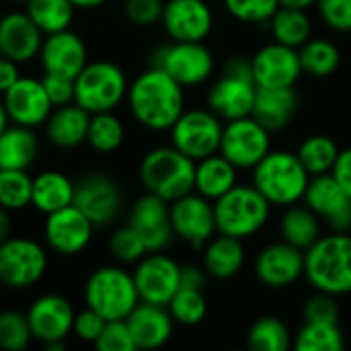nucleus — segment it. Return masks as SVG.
I'll use <instances>...</instances> for the list:
<instances>
[{"mask_svg":"<svg viewBox=\"0 0 351 351\" xmlns=\"http://www.w3.org/2000/svg\"><path fill=\"white\" fill-rule=\"evenodd\" d=\"M37 58L41 62L43 72L62 74L70 78H76L80 70L88 64V51L82 37L70 29L45 35Z\"/></svg>","mask_w":351,"mask_h":351,"instance_id":"obj_24","label":"nucleus"},{"mask_svg":"<svg viewBox=\"0 0 351 351\" xmlns=\"http://www.w3.org/2000/svg\"><path fill=\"white\" fill-rule=\"evenodd\" d=\"M267 27L274 41L296 49L313 37V21L308 16V10L302 8L280 6L276 14L269 19Z\"/></svg>","mask_w":351,"mask_h":351,"instance_id":"obj_35","label":"nucleus"},{"mask_svg":"<svg viewBox=\"0 0 351 351\" xmlns=\"http://www.w3.org/2000/svg\"><path fill=\"white\" fill-rule=\"evenodd\" d=\"M88 123L90 113L78 103H68L62 107H53L51 115L45 121V134L56 148H76L86 142Z\"/></svg>","mask_w":351,"mask_h":351,"instance_id":"obj_28","label":"nucleus"},{"mask_svg":"<svg viewBox=\"0 0 351 351\" xmlns=\"http://www.w3.org/2000/svg\"><path fill=\"white\" fill-rule=\"evenodd\" d=\"M323 228V220L304 202L282 208V216L278 222V232L282 241L306 251L325 234Z\"/></svg>","mask_w":351,"mask_h":351,"instance_id":"obj_30","label":"nucleus"},{"mask_svg":"<svg viewBox=\"0 0 351 351\" xmlns=\"http://www.w3.org/2000/svg\"><path fill=\"white\" fill-rule=\"evenodd\" d=\"M339 152H341L339 144L335 142V138L327 134H313L304 138L296 148V154L311 177L331 173Z\"/></svg>","mask_w":351,"mask_h":351,"instance_id":"obj_36","label":"nucleus"},{"mask_svg":"<svg viewBox=\"0 0 351 351\" xmlns=\"http://www.w3.org/2000/svg\"><path fill=\"white\" fill-rule=\"evenodd\" d=\"M95 232V224L72 204L53 214L45 216L43 237L47 247L64 257H74L82 253Z\"/></svg>","mask_w":351,"mask_h":351,"instance_id":"obj_19","label":"nucleus"},{"mask_svg":"<svg viewBox=\"0 0 351 351\" xmlns=\"http://www.w3.org/2000/svg\"><path fill=\"white\" fill-rule=\"evenodd\" d=\"M280 6H290V8L311 10L313 6H317V0H280Z\"/></svg>","mask_w":351,"mask_h":351,"instance_id":"obj_56","label":"nucleus"},{"mask_svg":"<svg viewBox=\"0 0 351 351\" xmlns=\"http://www.w3.org/2000/svg\"><path fill=\"white\" fill-rule=\"evenodd\" d=\"M76 6L72 0H27L25 12L41 29L43 35H51L70 29Z\"/></svg>","mask_w":351,"mask_h":351,"instance_id":"obj_38","label":"nucleus"},{"mask_svg":"<svg viewBox=\"0 0 351 351\" xmlns=\"http://www.w3.org/2000/svg\"><path fill=\"white\" fill-rule=\"evenodd\" d=\"M8 123H10V119H8V113H6L4 103H2V99H0V134L8 128Z\"/></svg>","mask_w":351,"mask_h":351,"instance_id":"obj_58","label":"nucleus"},{"mask_svg":"<svg viewBox=\"0 0 351 351\" xmlns=\"http://www.w3.org/2000/svg\"><path fill=\"white\" fill-rule=\"evenodd\" d=\"M239 173L241 171L220 152L206 156L195 162L193 191L208 197L210 202H216L239 183Z\"/></svg>","mask_w":351,"mask_h":351,"instance_id":"obj_31","label":"nucleus"},{"mask_svg":"<svg viewBox=\"0 0 351 351\" xmlns=\"http://www.w3.org/2000/svg\"><path fill=\"white\" fill-rule=\"evenodd\" d=\"M302 74L311 78H329L341 66V49L327 37H311L298 47Z\"/></svg>","mask_w":351,"mask_h":351,"instance_id":"obj_34","label":"nucleus"},{"mask_svg":"<svg viewBox=\"0 0 351 351\" xmlns=\"http://www.w3.org/2000/svg\"><path fill=\"white\" fill-rule=\"evenodd\" d=\"M294 351H343L346 333L339 323H302L294 333Z\"/></svg>","mask_w":351,"mask_h":351,"instance_id":"obj_39","label":"nucleus"},{"mask_svg":"<svg viewBox=\"0 0 351 351\" xmlns=\"http://www.w3.org/2000/svg\"><path fill=\"white\" fill-rule=\"evenodd\" d=\"M136 350H158L167 346L175 333V321L167 306L140 302L125 319Z\"/></svg>","mask_w":351,"mask_h":351,"instance_id":"obj_26","label":"nucleus"},{"mask_svg":"<svg viewBox=\"0 0 351 351\" xmlns=\"http://www.w3.org/2000/svg\"><path fill=\"white\" fill-rule=\"evenodd\" d=\"M292 341L290 327L274 315L257 319L247 331V348L253 351H288L292 350Z\"/></svg>","mask_w":351,"mask_h":351,"instance_id":"obj_37","label":"nucleus"},{"mask_svg":"<svg viewBox=\"0 0 351 351\" xmlns=\"http://www.w3.org/2000/svg\"><path fill=\"white\" fill-rule=\"evenodd\" d=\"M39 152V142L33 128H25L19 123H8V128L0 134V169L27 171Z\"/></svg>","mask_w":351,"mask_h":351,"instance_id":"obj_33","label":"nucleus"},{"mask_svg":"<svg viewBox=\"0 0 351 351\" xmlns=\"http://www.w3.org/2000/svg\"><path fill=\"white\" fill-rule=\"evenodd\" d=\"M43 86H45V93L51 101L53 107H62V105H68V103H74V95H76V88H74V78L70 76H62V74H49V72H43V78H41Z\"/></svg>","mask_w":351,"mask_h":351,"instance_id":"obj_50","label":"nucleus"},{"mask_svg":"<svg viewBox=\"0 0 351 351\" xmlns=\"http://www.w3.org/2000/svg\"><path fill=\"white\" fill-rule=\"evenodd\" d=\"M12 2H27V0H12Z\"/></svg>","mask_w":351,"mask_h":351,"instance_id":"obj_59","label":"nucleus"},{"mask_svg":"<svg viewBox=\"0 0 351 351\" xmlns=\"http://www.w3.org/2000/svg\"><path fill=\"white\" fill-rule=\"evenodd\" d=\"M171 226L179 241L191 249H204V245L218 234L214 202L195 191L171 202Z\"/></svg>","mask_w":351,"mask_h":351,"instance_id":"obj_14","label":"nucleus"},{"mask_svg":"<svg viewBox=\"0 0 351 351\" xmlns=\"http://www.w3.org/2000/svg\"><path fill=\"white\" fill-rule=\"evenodd\" d=\"M224 121L208 107L185 109L169 130L171 144L195 162L220 152Z\"/></svg>","mask_w":351,"mask_h":351,"instance_id":"obj_9","label":"nucleus"},{"mask_svg":"<svg viewBox=\"0 0 351 351\" xmlns=\"http://www.w3.org/2000/svg\"><path fill=\"white\" fill-rule=\"evenodd\" d=\"M33 339L27 313L19 311H2L0 313V350L23 351L29 348Z\"/></svg>","mask_w":351,"mask_h":351,"instance_id":"obj_43","label":"nucleus"},{"mask_svg":"<svg viewBox=\"0 0 351 351\" xmlns=\"http://www.w3.org/2000/svg\"><path fill=\"white\" fill-rule=\"evenodd\" d=\"M224 10L239 23L267 25L280 8V0H222Z\"/></svg>","mask_w":351,"mask_h":351,"instance_id":"obj_44","label":"nucleus"},{"mask_svg":"<svg viewBox=\"0 0 351 351\" xmlns=\"http://www.w3.org/2000/svg\"><path fill=\"white\" fill-rule=\"evenodd\" d=\"M121 189L107 175H86L82 181L76 183L74 206L95 224V228L113 224L121 212Z\"/></svg>","mask_w":351,"mask_h":351,"instance_id":"obj_18","label":"nucleus"},{"mask_svg":"<svg viewBox=\"0 0 351 351\" xmlns=\"http://www.w3.org/2000/svg\"><path fill=\"white\" fill-rule=\"evenodd\" d=\"M271 148V132L253 115L224 121L220 154L239 171H253Z\"/></svg>","mask_w":351,"mask_h":351,"instance_id":"obj_11","label":"nucleus"},{"mask_svg":"<svg viewBox=\"0 0 351 351\" xmlns=\"http://www.w3.org/2000/svg\"><path fill=\"white\" fill-rule=\"evenodd\" d=\"M125 101L132 117L150 132H169L187 109L185 88L156 66L146 68L130 82Z\"/></svg>","mask_w":351,"mask_h":351,"instance_id":"obj_1","label":"nucleus"},{"mask_svg":"<svg viewBox=\"0 0 351 351\" xmlns=\"http://www.w3.org/2000/svg\"><path fill=\"white\" fill-rule=\"evenodd\" d=\"M47 271L45 249L25 237H8L0 243V284L12 290L35 286Z\"/></svg>","mask_w":351,"mask_h":351,"instance_id":"obj_10","label":"nucleus"},{"mask_svg":"<svg viewBox=\"0 0 351 351\" xmlns=\"http://www.w3.org/2000/svg\"><path fill=\"white\" fill-rule=\"evenodd\" d=\"M10 237V216L8 210L0 206V243H4Z\"/></svg>","mask_w":351,"mask_h":351,"instance_id":"obj_55","label":"nucleus"},{"mask_svg":"<svg viewBox=\"0 0 351 351\" xmlns=\"http://www.w3.org/2000/svg\"><path fill=\"white\" fill-rule=\"evenodd\" d=\"M76 183L60 171H43L33 177L31 206L41 214H53L74 204Z\"/></svg>","mask_w":351,"mask_h":351,"instance_id":"obj_32","label":"nucleus"},{"mask_svg":"<svg viewBox=\"0 0 351 351\" xmlns=\"http://www.w3.org/2000/svg\"><path fill=\"white\" fill-rule=\"evenodd\" d=\"M74 315L76 313L68 298L60 294H43L35 298L27 311L33 339L41 341L45 350H64V341L72 333Z\"/></svg>","mask_w":351,"mask_h":351,"instance_id":"obj_13","label":"nucleus"},{"mask_svg":"<svg viewBox=\"0 0 351 351\" xmlns=\"http://www.w3.org/2000/svg\"><path fill=\"white\" fill-rule=\"evenodd\" d=\"M105 319L95 313L93 308H84L80 313L74 315V325H72V333L80 339V341H86V343H95L105 327Z\"/></svg>","mask_w":351,"mask_h":351,"instance_id":"obj_51","label":"nucleus"},{"mask_svg":"<svg viewBox=\"0 0 351 351\" xmlns=\"http://www.w3.org/2000/svg\"><path fill=\"white\" fill-rule=\"evenodd\" d=\"M271 210L274 206L253 187V183H237L226 195L214 202L216 228L220 234L249 241L267 226Z\"/></svg>","mask_w":351,"mask_h":351,"instance_id":"obj_5","label":"nucleus"},{"mask_svg":"<svg viewBox=\"0 0 351 351\" xmlns=\"http://www.w3.org/2000/svg\"><path fill=\"white\" fill-rule=\"evenodd\" d=\"M323 25L335 33H351V0H317Z\"/></svg>","mask_w":351,"mask_h":351,"instance_id":"obj_47","label":"nucleus"},{"mask_svg":"<svg viewBox=\"0 0 351 351\" xmlns=\"http://www.w3.org/2000/svg\"><path fill=\"white\" fill-rule=\"evenodd\" d=\"M33 177L27 171L0 169V206L8 212H19L31 206Z\"/></svg>","mask_w":351,"mask_h":351,"instance_id":"obj_42","label":"nucleus"},{"mask_svg":"<svg viewBox=\"0 0 351 351\" xmlns=\"http://www.w3.org/2000/svg\"><path fill=\"white\" fill-rule=\"evenodd\" d=\"M331 175L337 179V183L346 189V193L351 197V146L341 148Z\"/></svg>","mask_w":351,"mask_h":351,"instance_id":"obj_52","label":"nucleus"},{"mask_svg":"<svg viewBox=\"0 0 351 351\" xmlns=\"http://www.w3.org/2000/svg\"><path fill=\"white\" fill-rule=\"evenodd\" d=\"M298 111L296 88H257L253 117L271 134L286 130Z\"/></svg>","mask_w":351,"mask_h":351,"instance_id":"obj_29","label":"nucleus"},{"mask_svg":"<svg viewBox=\"0 0 351 351\" xmlns=\"http://www.w3.org/2000/svg\"><path fill=\"white\" fill-rule=\"evenodd\" d=\"M140 302L167 306L181 288V265L162 251L146 253L132 271Z\"/></svg>","mask_w":351,"mask_h":351,"instance_id":"obj_12","label":"nucleus"},{"mask_svg":"<svg viewBox=\"0 0 351 351\" xmlns=\"http://www.w3.org/2000/svg\"><path fill=\"white\" fill-rule=\"evenodd\" d=\"M304 280L315 292L331 296L351 294V230L325 232L304 251Z\"/></svg>","mask_w":351,"mask_h":351,"instance_id":"obj_2","label":"nucleus"},{"mask_svg":"<svg viewBox=\"0 0 351 351\" xmlns=\"http://www.w3.org/2000/svg\"><path fill=\"white\" fill-rule=\"evenodd\" d=\"M19 78H21L19 64L0 53V95H4Z\"/></svg>","mask_w":351,"mask_h":351,"instance_id":"obj_54","label":"nucleus"},{"mask_svg":"<svg viewBox=\"0 0 351 351\" xmlns=\"http://www.w3.org/2000/svg\"><path fill=\"white\" fill-rule=\"evenodd\" d=\"M251 68L257 88H294L302 76L298 49L278 41L259 47L251 58Z\"/></svg>","mask_w":351,"mask_h":351,"instance_id":"obj_16","label":"nucleus"},{"mask_svg":"<svg viewBox=\"0 0 351 351\" xmlns=\"http://www.w3.org/2000/svg\"><path fill=\"white\" fill-rule=\"evenodd\" d=\"M123 140H125V125L113 111L90 113L86 144L93 150L101 154H111L121 148Z\"/></svg>","mask_w":351,"mask_h":351,"instance_id":"obj_40","label":"nucleus"},{"mask_svg":"<svg viewBox=\"0 0 351 351\" xmlns=\"http://www.w3.org/2000/svg\"><path fill=\"white\" fill-rule=\"evenodd\" d=\"M175 325L181 327H195L204 323L208 315V300L204 296V290L193 288H179L177 294L167 304Z\"/></svg>","mask_w":351,"mask_h":351,"instance_id":"obj_41","label":"nucleus"},{"mask_svg":"<svg viewBox=\"0 0 351 351\" xmlns=\"http://www.w3.org/2000/svg\"><path fill=\"white\" fill-rule=\"evenodd\" d=\"M160 25L171 41H206L214 29V10L206 0H167Z\"/></svg>","mask_w":351,"mask_h":351,"instance_id":"obj_20","label":"nucleus"},{"mask_svg":"<svg viewBox=\"0 0 351 351\" xmlns=\"http://www.w3.org/2000/svg\"><path fill=\"white\" fill-rule=\"evenodd\" d=\"M208 278H210V276H208V271L204 269V265H195V263L181 265V288L204 290Z\"/></svg>","mask_w":351,"mask_h":351,"instance_id":"obj_53","label":"nucleus"},{"mask_svg":"<svg viewBox=\"0 0 351 351\" xmlns=\"http://www.w3.org/2000/svg\"><path fill=\"white\" fill-rule=\"evenodd\" d=\"M162 0H125L123 12L136 27H152L162 19Z\"/></svg>","mask_w":351,"mask_h":351,"instance_id":"obj_49","label":"nucleus"},{"mask_svg":"<svg viewBox=\"0 0 351 351\" xmlns=\"http://www.w3.org/2000/svg\"><path fill=\"white\" fill-rule=\"evenodd\" d=\"M257 99V84L253 78L234 76L222 72L206 95V107L214 111L222 121H232L253 113Z\"/></svg>","mask_w":351,"mask_h":351,"instance_id":"obj_23","label":"nucleus"},{"mask_svg":"<svg viewBox=\"0 0 351 351\" xmlns=\"http://www.w3.org/2000/svg\"><path fill=\"white\" fill-rule=\"evenodd\" d=\"M253 271L259 284L269 290L292 288L304 278V251L280 239L257 253Z\"/></svg>","mask_w":351,"mask_h":351,"instance_id":"obj_15","label":"nucleus"},{"mask_svg":"<svg viewBox=\"0 0 351 351\" xmlns=\"http://www.w3.org/2000/svg\"><path fill=\"white\" fill-rule=\"evenodd\" d=\"M84 302L105 321H125L140 304L134 276L119 265L95 269L84 284Z\"/></svg>","mask_w":351,"mask_h":351,"instance_id":"obj_6","label":"nucleus"},{"mask_svg":"<svg viewBox=\"0 0 351 351\" xmlns=\"http://www.w3.org/2000/svg\"><path fill=\"white\" fill-rule=\"evenodd\" d=\"M109 251L111 255L119 261V263H138L146 253H150L146 249V243L142 241V237L130 226H121L117 228L111 239H109Z\"/></svg>","mask_w":351,"mask_h":351,"instance_id":"obj_45","label":"nucleus"},{"mask_svg":"<svg viewBox=\"0 0 351 351\" xmlns=\"http://www.w3.org/2000/svg\"><path fill=\"white\" fill-rule=\"evenodd\" d=\"M302 202L323 220L327 230H351V197L331 173L311 177Z\"/></svg>","mask_w":351,"mask_h":351,"instance_id":"obj_17","label":"nucleus"},{"mask_svg":"<svg viewBox=\"0 0 351 351\" xmlns=\"http://www.w3.org/2000/svg\"><path fill=\"white\" fill-rule=\"evenodd\" d=\"M95 348L99 351H136V343L125 321H107Z\"/></svg>","mask_w":351,"mask_h":351,"instance_id":"obj_48","label":"nucleus"},{"mask_svg":"<svg viewBox=\"0 0 351 351\" xmlns=\"http://www.w3.org/2000/svg\"><path fill=\"white\" fill-rule=\"evenodd\" d=\"M138 175L148 193H154L171 204L193 191L195 160L173 144L156 146L140 160Z\"/></svg>","mask_w":351,"mask_h":351,"instance_id":"obj_4","label":"nucleus"},{"mask_svg":"<svg viewBox=\"0 0 351 351\" xmlns=\"http://www.w3.org/2000/svg\"><path fill=\"white\" fill-rule=\"evenodd\" d=\"M128 224L142 237L148 251H165L175 239L171 226V204L148 191L134 202Z\"/></svg>","mask_w":351,"mask_h":351,"instance_id":"obj_22","label":"nucleus"},{"mask_svg":"<svg viewBox=\"0 0 351 351\" xmlns=\"http://www.w3.org/2000/svg\"><path fill=\"white\" fill-rule=\"evenodd\" d=\"M150 66L165 70L183 88H193L214 76L216 58L204 41H171L154 51Z\"/></svg>","mask_w":351,"mask_h":351,"instance_id":"obj_8","label":"nucleus"},{"mask_svg":"<svg viewBox=\"0 0 351 351\" xmlns=\"http://www.w3.org/2000/svg\"><path fill=\"white\" fill-rule=\"evenodd\" d=\"M105 2H109V0H72V4H74L76 8H82V10L99 8V6H103Z\"/></svg>","mask_w":351,"mask_h":351,"instance_id":"obj_57","label":"nucleus"},{"mask_svg":"<svg viewBox=\"0 0 351 351\" xmlns=\"http://www.w3.org/2000/svg\"><path fill=\"white\" fill-rule=\"evenodd\" d=\"M311 175L292 150H269L251 171L253 187L274 206L288 208L302 202Z\"/></svg>","mask_w":351,"mask_h":351,"instance_id":"obj_3","label":"nucleus"},{"mask_svg":"<svg viewBox=\"0 0 351 351\" xmlns=\"http://www.w3.org/2000/svg\"><path fill=\"white\" fill-rule=\"evenodd\" d=\"M74 103H78L88 113L115 111L128 97V76L125 72L107 60L88 62L80 74L74 78Z\"/></svg>","mask_w":351,"mask_h":351,"instance_id":"obj_7","label":"nucleus"},{"mask_svg":"<svg viewBox=\"0 0 351 351\" xmlns=\"http://www.w3.org/2000/svg\"><path fill=\"white\" fill-rule=\"evenodd\" d=\"M4 109L12 123L25 128H39L47 121L53 111V105L45 93L41 78L21 76L4 95Z\"/></svg>","mask_w":351,"mask_h":351,"instance_id":"obj_21","label":"nucleus"},{"mask_svg":"<svg viewBox=\"0 0 351 351\" xmlns=\"http://www.w3.org/2000/svg\"><path fill=\"white\" fill-rule=\"evenodd\" d=\"M41 29L23 10H12L0 16V53L16 64L31 62L39 56L43 43Z\"/></svg>","mask_w":351,"mask_h":351,"instance_id":"obj_25","label":"nucleus"},{"mask_svg":"<svg viewBox=\"0 0 351 351\" xmlns=\"http://www.w3.org/2000/svg\"><path fill=\"white\" fill-rule=\"evenodd\" d=\"M339 302L337 296L315 292L306 298L302 306V319L304 323H339Z\"/></svg>","mask_w":351,"mask_h":351,"instance_id":"obj_46","label":"nucleus"},{"mask_svg":"<svg viewBox=\"0 0 351 351\" xmlns=\"http://www.w3.org/2000/svg\"><path fill=\"white\" fill-rule=\"evenodd\" d=\"M202 265L214 280H232L237 278L247 261L245 241H239L228 234H214L202 249Z\"/></svg>","mask_w":351,"mask_h":351,"instance_id":"obj_27","label":"nucleus"}]
</instances>
